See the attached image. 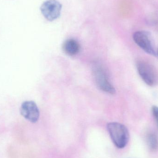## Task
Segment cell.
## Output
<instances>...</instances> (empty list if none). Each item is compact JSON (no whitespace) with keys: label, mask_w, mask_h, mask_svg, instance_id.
<instances>
[{"label":"cell","mask_w":158,"mask_h":158,"mask_svg":"<svg viewBox=\"0 0 158 158\" xmlns=\"http://www.w3.org/2000/svg\"><path fill=\"white\" fill-rule=\"evenodd\" d=\"M20 112L25 119L32 123L37 122L40 118L39 108L33 101L23 102L20 107Z\"/></svg>","instance_id":"6"},{"label":"cell","mask_w":158,"mask_h":158,"mask_svg":"<svg viewBox=\"0 0 158 158\" xmlns=\"http://www.w3.org/2000/svg\"><path fill=\"white\" fill-rule=\"evenodd\" d=\"M62 5L57 0H47L43 3L40 11L43 15L48 21H54L60 17Z\"/></svg>","instance_id":"3"},{"label":"cell","mask_w":158,"mask_h":158,"mask_svg":"<svg viewBox=\"0 0 158 158\" xmlns=\"http://www.w3.org/2000/svg\"><path fill=\"white\" fill-rule=\"evenodd\" d=\"M137 69L141 78L149 86H153L158 81V76L154 68L144 61L137 63Z\"/></svg>","instance_id":"4"},{"label":"cell","mask_w":158,"mask_h":158,"mask_svg":"<svg viewBox=\"0 0 158 158\" xmlns=\"http://www.w3.org/2000/svg\"><path fill=\"white\" fill-rule=\"evenodd\" d=\"M152 110L153 116L156 119L158 127V107L156 106H153Z\"/></svg>","instance_id":"9"},{"label":"cell","mask_w":158,"mask_h":158,"mask_svg":"<svg viewBox=\"0 0 158 158\" xmlns=\"http://www.w3.org/2000/svg\"><path fill=\"white\" fill-rule=\"evenodd\" d=\"M133 38L135 44L147 53L153 56H156L150 32L139 31L134 33Z\"/></svg>","instance_id":"2"},{"label":"cell","mask_w":158,"mask_h":158,"mask_svg":"<svg viewBox=\"0 0 158 158\" xmlns=\"http://www.w3.org/2000/svg\"><path fill=\"white\" fill-rule=\"evenodd\" d=\"M94 73L95 81L99 89L111 94H115L116 90L109 81L106 73L102 67L96 66Z\"/></svg>","instance_id":"5"},{"label":"cell","mask_w":158,"mask_h":158,"mask_svg":"<svg viewBox=\"0 0 158 158\" xmlns=\"http://www.w3.org/2000/svg\"><path fill=\"white\" fill-rule=\"evenodd\" d=\"M63 50L68 55L75 56L80 52V44L76 40L69 39L64 43Z\"/></svg>","instance_id":"7"},{"label":"cell","mask_w":158,"mask_h":158,"mask_svg":"<svg viewBox=\"0 0 158 158\" xmlns=\"http://www.w3.org/2000/svg\"><path fill=\"white\" fill-rule=\"evenodd\" d=\"M107 130L113 143L118 148H123L126 147L130 138L126 126L119 123H110L107 124Z\"/></svg>","instance_id":"1"},{"label":"cell","mask_w":158,"mask_h":158,"mask_svg":"<svg viewBox=\"0 0 158 158\" xmlns=\"http://www.w3.org/2000/svg\"><path fill=\"white\" fill-rule=\"evenodd\" d=\"M157 54H158V51Z\"/></svg>","instance_id":"10"},{"label":"cell","mask_w":158,"mask_h":158,"mask_svg":"<svg viewBox=\"0 0 158 158\" xmlns=\"http://www.w3.org/2000/svg\"><path fill=\"white\" fill-rule=\"evenodd\" d=\"M148 145L149 148L153 150L156 151L158 149V137L155 134H150L148 136Z\"/></svg>","instance_id":"8"}]
</instances>
